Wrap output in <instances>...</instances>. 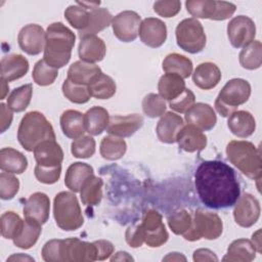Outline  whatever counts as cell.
Here are the masks:
<instances>
[{"instance_id": "cell-33", "label": "cell", "mask_w": 262, "mask_h": 262, "mask_svg": "<svg viewBox=\"0 0 262 262\" xmlns=\"http://www.w3.org/2000/svg\"><path fill=\"white\" fill-rule=\"evenodd\" d=\"M185 89V82L183 78L176 74L166 73L159 80L158 90L160 95L167 100H172L182 93Z\"/></svg>"}, {"instance_id": "cell-55", "label": "cell", "mask_w": 262, "mask_h": 262, "mask_svg": "<svg viewBox=\"0 0 262 262\" xmlns=\"http://www.w3.org/2000/svg\"><path fill=\"white\" fill-rule=\"evenodd\" d=\"M96 247V252H97V260H104L108 258L113 252H114V246L111 242L104 241V239H99L93 242Z\"/></svg>"}, {"instance_id": "cell-61", "label": "cell", "mask_w": 262, "mask_h": 262, "mask_svg": "<svg viewBox=\"0 0 262 262\" xmlns=\"http://www.w3.org/2000/svg\"><path fill=\"white\" fill-rule=\"evenodd\" d=\"M25 260H29V261H34V259L30 256L24 255V254H14L12 256H10L7 261H25Z\"/></svg>"}, {"instance_id": "cell-52", "label": "cell", "mask_w": 262, "mask_h": 262, "mask_svg": "<svg viewBox=\"0 0 262 262\" xmlns=\"http://www.w3.org/2000/svg\"><path fill=\"white\" fill-rule=\"evenodd\" d=\"M42 258L47 262H61V239H51L42 249Z\"/></svg>"}, {"instance_id": "cell-28", "label": "cell", "mask_w": 262, "mask_h": 262, "mask_svg": "<svg viewBox=\"0 0 262 262\" xmlns=\"http://www.w3.org/2000/svg\"><path fill=\"white\" fill-rule=\"evenodd\" d=\"M256 248L254 244L247 238H238L233 241L228 249L227 254L223 257V261L250 262L256 257Z\"/></svg>"}, {"instance_id": "cell-44", "label": "cell", "mask_w": 262, "mask_h": 262, "mask_svg": "<svg viewBox=\"0 0 262 262\" xmlns=\"http://www.w3.org/2000/svg\"><path fill=\"white\" fill-rule=\"evenodd\" d=\"M57 69L49 66L44 59L36 62L32 73L34 82L40 86H47L52 84L57 78Z\"/></svg>"}, {"instance_id": "cell-24", "label": "cell", "mask_w": 262, "mask_h": 262, "mask_svg": "<svg viewBox=\"0 0 262 262\" xmlns=\"http://www.w3.org/2000/svg\"><path fill=\"white\" fill-rule=\"evenodd\" d=\"M1 78L11 82L24 77L29 71V61L21 54L5 55L1 59Z\"/></svg>"}, {"instance_id": "cell-29", "label": "cell", "mask_w": 262, "mask_h": 262, "mask_svg": "<svg viewBox=\"0 0 262 262\" xmlns=\"http://www.w3.org/2000/svg\"><path fill=\"white\" fill-rule=\"evenodd\" d=\"M60 127L63 134L69 138H79L86 132L84 115L75 110H68L60 116Z\"/></svg>"}, {"instance_id": "cell-60", "label": "cell", "mask_w": 262, "mask_h": 262, "mask_svg": "<svg viewBox=\"0 0 262 262\" xmlns=\"http://www.w3.org/2000/svg\"><path fill=\"white\" fill-rule=\"evenodd\" d=\"M163 261H186V258L181 253H169L163 258Z\"/></svg>"}, {"instance_id": "cell-48", "label": "cell", "mask_w": 262, "mask_h": 262, "mask_svg": "<svg viewBox=\"0 0 262 262\" xmlns=\"http://www.w3.org/2000/svg\"><path fill=\"white\" fill-rule=\"evenodd\" d=\"M192 218L185 210H180L168 217V225L175 234H184L191 226Z\"/></svg>"}, {"instance_id": "cell-42", "label": "cell", "mask_w": 262, "mask_h": 262, "mask_svg": "<svg viewBox=\"0 0 262 262\" xmlns=\"http://www.w3.org/2000/svg\"><path fill=\"white\" fill-rule=\"evenodd\" d=\"M1 234L3 237L8 239L15 238L21 231L24 221L14 212L8 211L2 214L1 219Z\"/></svg>"}, {"instance_id": "cell-15", "label": "cell", "mask_w": 262, "mask_h": 262, "mask_svg": "<svg viewBox=\"0 0 262 262\" xmlns=\"http://www.w3.org/2000/svg\"><path fill=\"white\" fill-rule=\"evenodd\" d=\"M17 41L20 49L30 55H37L44 50L46 32L36 24H30L21 28L18 33Z\"/></svg>"}, {"instance_id": "cell-57", "label": "cell", "mask_w": 262, "mask_h": 262, "mask_svg": "<svg viewBox=\"0 0 262 262\" xmlns=\"http://www.w3.org/2000/svg\"><path fill=\"white\" fill-rule=\"evenodd\" d=\"M193 261H218L214 252L209 249H199L193 252Z\"/></svg>"}, {"instance_id": "cell-18", "label": "cell", "mask_w": 262, "mask_h": 262, "mask_svg": "<svg viewBox=\"0 0 262 262\" xmlns=\"http://www.w3.org/2000/svg\"><path fill=\"white\" fill-rule=\"evenodd\" d=\"M185 121L202 131L213 129L216 125V114L211 105L204 102L194 103L186 113Z\"/></svg>"}, {"instance_id": "cell-9", "label": "cell", "mask_w": 262, "mask_h": 262, "mask_svg": "<svg viewBox=\"0 0 262 262\" xmlns=\"http://www.w3.org/2000/svg\"><path fill=\"white\" fill-rule=\"evenodd\" d=\"M185 6L194 18H210L214 20L227 19L236 9V6L231 2L210 0H188L185 2Z\"/></svg>"}, {"instance_id": "cell-20", "label": "cell", "mask_w": 262, "mask_h": 262, "mask_svg": "<svg viewBox=\"0 0 262 262\" xmlns=\"http://www.w3.org/2000/svg\"><path fill=\"white\" fill-rule=\"evenodd\" d=\"M37 165L43 167H54L61 165L63 151L55 140H46L38 144L33 150Z\"/></svg>"}, {"instance_id": "cell-7", "label": "cell", "mask_w": 262, "mask_h": 262, "mask_svg": "<svg viewBox=\"0 0 262 262\" xmlns=\"http://www.w3.org/2000/svg\"><path fill=\"white\" fill-rule=\"evenodd\" d=\"M223 229V223L220 217L212 212L198 209L194 213L190 228L183 234L186 241H199L201 238L216 239Z\"/></svg>"}, {"instance_id": "cell-6", "label": "cell", "mask_w": 262, "mask_h": 262, "mask_svg": "<svg viewBox=\"0 0 262 262\" xmlns=\"http://www.w3.org/2000/svg\"><path fill=\"white\" fill-rule=\"evenodd\" d=\"M251 95V85L244 79L229 80L219 92L216 100V111L222 117H229L237 106L245 103Z\"/></svg>"}, {"instance_id": "cell-49", "label": "cell", "mask_w": 262, "mask_h": 262, "mask_svg": "<svg viewBox=\"0 0 262 262\" xmlns=\"http://www.w3.org/2000/svg\"><path fill=\"white\" fill-rule=\"evenodd\" d=\"M19 188L18 179L10 173L0 174V196L2 200H11L15 196Z\"/></svg>"}, {"instance_id": "cell-4", "label": "cell", "mask_w": 262, "mask_h": 262, "mask_svg": "<svg viewBox=\"0 0 262 262\" xmlns=\"http://www.w3.org/2000/svg\"><path fill=\"white\" fill-rule=\"evenodd\" d=\"M226 155L229 162L246 176L260 180L262 175L260 150L252 142L231 140L226 146Z\"/></svg>"}, {"instance_id": "cell-26", "label": "cell", "mask_w": 262, "mask_h": 262, "mask_svg": "<svg viewBox=\"0 0 262 262\" xmlns=\"http://www.w3.org/2000/svg\"><path fill=\"white\" fill-rule=\"evenodd\" d=\"M227 126L232 134L241 138H246L254 133L256 122L251 113L247 111H235L229 116Z\"/></svg>"}, {"instance_id": "cell-46", "label": "cell", "mask_w": 262, "mask_h": 262, "mask_svg": "<svg viewBox=\"0 0 262 262\" xmlns=\"http://www.w3.org/2000/svg\"><path fill=\"white\" fill-rule=\"evenodd\" d=\"M142 110L149 118L163 116L166 111V101L160 94L149 93L142 100Z\"/></svg>"}, {"instance_id": "cell-32", "label": "cell", "mask_w": 262, "mask_h": 262, "mask_svg": "<svg viewBox=\"0 0 262 262\" xmlns=\"http://www.w3.org/2000/svg\"><path fill=\"white\" fill-rule=\"evenodd\" d=\"M110 115L107 111L101 106H93L84 115V123L86 132L91 135H99L108 125Z\"/></svg>"}, {"instance_id": "cell-12", "label": "cell", "mask_w": 262, "mask_h": 262, "mask_svg": "<svg viewBox=\"0 0 262 262\" xmlns=\"http://www.w3.org/2000/svg\"><path fill=\"white\" fill-rule=\"evenodd\" d=\"M97 252L94 243H87L72 237L61 239V262L95 261Z\"/></svg>"}, {"instance_id": "cell-17", "label": "cell", "mask_w": 262, "mask_h": 262, "mask_svg": "<svg viewBox=\"0 0 262 262\" xmlns=\"http://www.w3.org/2000/svg\"><path fill=\"white\" fill-rule=\"evenodd\" d=\"M50 200L43 192H35L29 196L24 205L25 219L38 223H46L49 218Z\"/></svg>"}, {"instance_id": "cell-39", "label": "cell", "mask_w": 262, "mask_h": 262, "mask_svg": "<svg viewBox=\"0 0 262 262\" xmlns=\"http://www.w3.org/2000/svg\"><path fill=\"white\" fill-rule=\"evenodd\" d=\"M239 63L247 70L259 69L262 62V45L260 41H252L239 52Z\"/></svg>"}, {"instance_id": "cell-59", "label": "cell", "mask_w": 262, "mask_h": 262, "mask_svg": "<svg viewBox=\"0 0 262 262\" xmlns=\"http://www.w3.org/2000/svg\"><path fill=\"white\" fill-rule=\"evenodd\" d=\"M261 230L258 229L253 235H252V243L254 244L255 248H256V251L258 253H261L262 252V249H261Z\"/></svg>"}, {"instance_id": "cell-21", "label": "cell", "mask_w": 262, "mask_h": 262, "mask_svg": "<svg viewBox=\"0 0 262 262\" xmlns=\"http://www.w3.org/2000/svg\"><path fill=\"white\" fill-rule=\"evenodd\" d=\"M176 141L179 147L187 152L202 150L207 145V137L203 131L189 124L181 128L176 136Z\"/></svg>"}, {"instance_id": "cell-25", "label": "cell", "mask_w": 262, "mask_h": 262, "mask_svg": "<svg viewBox=\"0 0 262 262\" xmlns=\"http://www.w3.org/2000/svg\"><path fill=\"white\" fill-rule=\"evenodd\" d=\"M192 80L195 86L201 89L209 90L218 85L221 80V72L213 62L200 63L192 74Z\"/></svg>"}, {"instance_id": "cell-31", "label": "cell", "mask_w": 262, "mask_h": 262, "mask_svg": "<svg viewBox=\"0 0 262 262\" xmlns=\"http://www.w3.org/2000/svg\"><path fill=\"white\" fill-rule=\"evenodd\" d=\"M91 175H93V168L90 165L81 162L74 163L67 170L64 184L70 190L79 192L85 180Z\"/></svg>"}, {"instance_id": "cell-30", "label": "cell", "mask_w": 262, "mask_h": 262, "mask_svg": "<svg viewBox=\"0 0 262 262\" xmlns=\"http://www.w3.org/2000/svg\"><path fill=\"white\" fill-rule=\"evenodd\" d=\"M27 167L28 160L20 151L12 147H4L0 150V168L2 171L21 174Z\"/></svg>"}, {"instance_id": "cell-41", "label": "cell", "mask_w": 262, "mask_h": 262, "mask_svg": "<svg viewBox=\"0 0 262 262\" xmlns=\"http://www.w3.org/2000/svg\"><path fill=\"white\" fill-rule=\"evenodd\" d=\"M41 225L27 219L24 220V226L20 233L13 238V244L20 249H30L38 241L41 233Z\"/></svg>"}, {"instance_id": "cell-53", "label": "cell", "mask_w": 262, "mask_h": 262, "mask_svg": "<svg viewBox=\"0 0 262 262\" xmlns=\"http://www.w3.org/2000/svg\"><path fill=\"white\" fill-rule=\"evenodd\" d=\"M180 8L181 2L178 0L156 1L154 3L155 12L164 17H173L180 11Z\"/></svg>"}, {"instance_id": "cell-23", "label": "cell", "mask_w": 262, "mask_h": 262, "mask_svg": "<svg viewBox=\"0 0 262 262\" xmlns=\"http://www.w3.org/2000/svg\"><path fill=\"white\" fill-rule=\"evenodd\" d=\"M184 126L183 120L179 115L172 112H167L158 122L156 132L158 138L165 143L176 142V136Z\"/></svg>"}, {"instance_id": "cell-14", "label": "cell", "mask_w": 262, "mask_h": 262, "mask_svg": "<svg viewBox=\"0 0 262 262\" xmlns=\"http://www.w3.org/2000/svg\"><path fill=\"white\" fill-rule=\"evenodd\" d=\"M233 217L242 227H251L254 225L260 216L259 201L250 193H244L235 202Z\"/></svg>"}, {"instance_id": "cell-2", "label": "cell", "mask_w": 262, "mask_h": 262, "mask_svg": "<svg viewBox=\"0 0 262 262\" xmlns=\"http://www.w3.org/2000/svg\"><path fill=\"white\" fill-rule=\"evenodd\" d=\"M75 40V34L62 23L49 25L46 30L43 59L52 68H62L71 58Z\"/></svg>"}, {"instance_id": "cell-47", "label": "cell", "mask_w": 262, "mask_h": 262, "mask_svg": "<svg viewBox=\"0 0 262 262\" xmlns=\"http://www.w3.org/2000/svg\"><path fill=\"white\" fill-rule=\"evenodd\" d=\"M71 151L75 158H90L95 152V140L89 135H82L72 142Z\"/></svg>"}, {"instance_id": "cell-13", "label": "cell", "mask_w": 262, "mask_h": 262, "mask_svg": "<svg viewBox=\"0 0 262 262\" xmlns=\"http://www.w3.org/2000/svg\"><path fill=\"white\" fill-rule=\"evenodd\" d=\"M140 24L139 14L131 10L120 12L112 20L115 36L123 42H131L137 38Z\"/></svg>"}, {"instance_id": "cell-8", "label": "cell", "mask_w": 262, "mask_h": 262, "mask_svg": "<svg viewBox=\"0 0 262 262\" xmlns=\"http://www.w3.org/2000/svg\"><path fill=\"white\" fill-rule=\"evenodd\" d=\"M177 45L188 53H199L206 45V34L202 24L194 17L181 20L176 27Z\"/></svg>"}, {"instance_id": "cell-58", "label": "cell", "mask_w": 262, "mask_h": 262, "mask_svg": "<svg viewBox=\"0 0 262 262\" xmlns=\"http://www.w3.org/2000/svg\"><path fill=\"white\" fill-rule=\"evenodd\" d=\"M134 259L124 251H120L116 253L113 257H111V261H133Z\"/></svg>"}, {"instance_id": "cell-45", "label": "cell", "mask_w": 262, "mask_h": 262, "mask_svg": "<svg viewBox=\"0 0 262 262\" xmlns=\"http://www.w3.org/2000/svg\"><path fill=\"white\" fill-rule=\"evenodd\" d=\"M62 93L70 101L79 104L86 103L91 97L88 86L75 84L68 79L62 84Z\"/></svg>"}, {"instance_id": "cell-56", "label": "cell", "mask_w": 262, "mask_h": 262, "mask_svg": "<svg viewBox=\"0 0 262 262\" xmlns=\"http://www.w3.org/2000/svg\"><path fill=\"white\" fill-rule=\"evenodd\" d=\"M12 112L11 110L6 106L4 103L0 104V126L1 132H5L11 125L12 122Z\"/></svg>"}, {"instance_id": "cell-36", "label": "cell", "mask_w": 262, "mask_h": 262, "mask_svg": "<svg viewBox=\"0 0 262 262\" xmlns=\"http://www.w3.org/2000/svg\"><path fill=\"white\" fill-rule=\"evenodd\" d=\"M113 17L111 12L106 8H95L90 10V19L88 27L79 32V37L83 38L85 36L95 35L96 33L104 30L112 24Z\"/></svg>"}, {"instance_id": "cell-27", "label": "cell", "mask_w": 262, "mask_h": 262, "mask_svg": "<svg viewBox=\"0 0 262 262\" xmlns=\"http://www.w3.org/2000/svg\"><path fill=\"white\" fill-rule=\"evenodd\" d=\"M100 73L102 72L98 66L78 60L72 63L69 68L68 80L75 84L88 86Z\"/></svg>"}, {"instance_id": "cell-5", "label": "cell", "mask_w": 262, "mask_h": 262, "mask_svg": "<svg viewBox=\"0 0 262 262\" xmlns=\"http://www.w3.org/2000/svg\"><path fill=\"white\" fill-rule=\"evenodd\" d=\"M53 216L57 226L66 231L76 230L84 223L78 199L70 191H60L55 195Z\"/></svg>"}, {"instance_id": "cell-22", "label": "cell", "mask_w": 262, "mask_h": 262, "mask_svg": "<svg viewBox=\"0 0 262 262\" xmlns=\"http://www.w3.org/2000/svg\"><path fill=\"white\" fill-rule=\"evenodd\" d=\"M78 52L81 60L94 63L103 59L106 47L102 39L95 35H90L81 38Z\"/></svg>"}, {"instance_id": "cell-40", "label": "cell", "mask_w": 262, "mask_h": 262, "mask_svg": "<svg viewBox=\"0 0 262 262\" xmlns=\"http://www.w3.org/2000/svg\"><path fill=\"white\" fill-rule=\"evenodd\" d=\"M33 94L32 84H26L15 88L7 97V106L16 113L24 112L30 104Z\"/></svg>"}, {"instance_id": "cell-19", "label": "cell", "mask_w": 262, "mask_h": 262, "mask_svg": "<svg viewBox=\"0 0 262 262\" xmlns=\"http://www.w3.org/2000/svg\"><path fill=\"white\" fill-rule=\"evenodd\" d=\"M143 125V118L140 115L132 114L127 116L110 117L106 131L118 137H129Z\"/></svg>"}, {"instance_id": "cell-54", "label": "cell", "mask_w": 262, "mask_h": 262, "mask_svg": "<svg viewBox=\"0 0 262 262\" xmlns=\"http://www.w3.org/2000/svg\"><path fill=\"white\" fill-rule=\"evenodd\" d=\"M125 238H126L127 244L130 245V247H132V248L140 247L144 243V241L142 237V232H141L139 224L129 226L126 230Z\"/></svg>"}, {"instance_id": "cell-38", "label": "cell", "mask_w": 262, "mask_h": 262, "mask_svg": "<svg viewBox=\"0 0 262 262\" xmlns=\"http://www.w3.org/2000/svg\"><path fill=\"white\" fill-rule=\"evenodd\" d=\"M116 83L107 75L100 73L88 85V90L91 96L98 99L111 98L116 93Z\"/></svg>"}, {"instance_id": "cell-34", "label": "cell", "mask_w": 262, "mask_h": 262, "mask_svg": "<svg viewBox=\"0 0 262 262\" xmlns=\"http://www.w3.org/2000/svg\"><path fill=\"white\" fill-rule=\"evenodd\" d=\"M163 70L169 74L179 75L185 79L191 75L192 62L189 58L178 53L168 54L163 61Z\"/></svg>"}, {"instance_id": "cell-37", "label": "cell", "mask_w": 262, "mask_h": 262, "mask_svg": "<svg viewBox=\"0 0 262 262\" xmlns=\"http://www.w3.org/2000/svg\"><path fill=\"white\" fill-rule=\"evenodd\" d=\"M127 149V144L124 139L115 135H108L102 138L100 142V155L108 161L121 159Z\"/></svg>"}, {"instance_id": "cell-11", "label": "cell", "mask_w": 262, "mask_h": 262, "mask_svg": "<svg viewBox=\"0 0 262 262\" xmlns=\"http://www.w3.org/2000/svg\"><path fill=\"white\" fill-rule=\"evenodd\" d=\"M256 35V26L252 18L246 15L233 17L227 25V36L230 44L235 48L250 44Z\"/></svg>"}, {"instance_id": "cell-62", "label": "cell", "mask_w": 262, "mask_h": 262, "mask_svg": "<svg viewBox=\"0 0 262 262\" xmlns=\"http://www.w3.org/2000/svg\"><path fill=\"white\" fill-rule=\"evenodd\" d=\"M7 93H8V82L1 78V99L5 98Z\"/></svg>"}, {"instance_id": "cell-1", "label": "cell", "mask_w": 262, "mask_h": 262, "mask_svg": "<svg viewBox=\"0 0 262 262\" xmlns=\"http://www.w3.org/2000/svg\"><path fill=\"white\" fill-rule=\"evenodd\" d=\"M194 183L202 203L212 209L231 207L241 194L234 170L221 161L201 163L195 170Z\"/></svg>"}, {"instance_id": "cell-3", "label": "cell", "mask_w": 262, "mask_h": 262, "mask_svg": "<svg viewBox=\"0 0 262 262\" xmlns=\"http://www.w3.org/2000/svg\"><path fill=\"white\" fill-rule=\"evenodd\" d=\"M17 139L26 150L33 151L41 142L55 140V133L45 116L35 111L23 117L17 130Z\"/></svg>"}, {"instance_id": "cell-50", "label": "cell", "mask_w": 262, "mask_h": 262, "mask_svg": "<svg viewBox=\"0 0 262 262\" xmlns=\"http://www.w3.org/2000/svg\"><path fill=\"white\" fill-rule=\"evenodd\" d=\"M195 101V96L190 89L185 88L180 95L169 101V106L177 113H186Z\"/></svg>"}, {"instance_id": "cell-10", "label": "cell", "mask_w": 262, "mask_h": 262, "mask_svg": "<svg viewBox=\"0 0 262 262\" xmlns=\"http://www.w3.org/2000/svg\"><path fill=\"white\" fill-rule=\"evenodd\" d=\"M144 243L151 247H160L168 241L169 234L162 221L161 214L152 209L147 210L143 217L142 222L139 224Z\"/></svg>"}, {"instance_id": "cell-16", "label": "cell", "mask_w": 262, "mask_h": 262, "mask_svg": "<svg viewBox=\"0 0 262 262\" xmlns=\"http://www.w3.org/2000/svg\"><path fill=\"white\" fill-rule=\"evenodd\" d=\"M138 33L142 43L152 48L162 46L167 39L166 24L156 17L144 18L140 24Z\"/></svg>"}, {"instance_id": "cell-43", "label": "cell", "mask_w": 262, "mask_h": 262, "mask_svg": "<svg viewBox=\"0 0 262 262\" xmlns=\"http://www.w3.org/2000/svg\"><path fill=\"white\" fill-rule=\"evenodd\" d=\"M64 17L73 28L81 32L88 27L90 11L80 5H71L64 10Z\"/></svg>"}, {"instance_id": "cell-51", "label": "cell", "mask_w": 262, "mask_h": 262, "mask_svg": "<svg viewBox=\"0 0 262 262\" xmlns=\"http://www.w3.org/2000/svg\"><path fill=\"white\" fill-rule=\"evenodd\" d=\"M61 173V165L54 166V167H43L36 165L35 167V176L38 181L45 183V184H52L55 183Z\"/></svg>"}, {"instance_id": "cell-35", "label": "cell", "mask_w": 262, "mask_h": 262, "mask_svg": "<svg viewBox=\"0 0 262 262\" xmlns=\"http://www.w3.org/2000/svg\"><path fill=\"white\" fill-rule=\"evenodd\" d=\"M102 184L101 178L94 175L89 176L80 190L82 203L86 206L98 205L102 198Z\"/></svg>"}]
</instances>
